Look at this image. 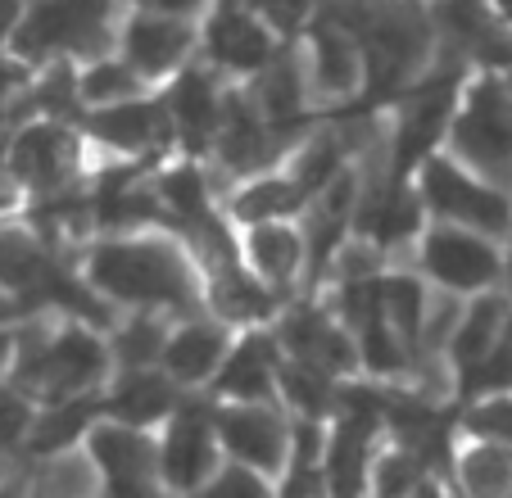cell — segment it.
I'll use <instances>...</instances> for the list:
<instances>
[{
  "mask_svg": "<svg viewBox=\"0 0 512 498\" xmlns=\"http://www.w3.org/2000/svg\"><path fill=\"white\" fill-rule=\"evenodd\" d=\"M272 372H277V363H272V340L250 336V340H241V349H236L232 358H227L218 390L232 394V399H263L272 385Z\"/></svg>",
  "mask_w": 512,
  "mask_h": 498,
  "instance_id": "cell-24",
  "label": "cell"
},
{
  "mask_svg": "<svg viewBox=\"0 0 512 498\" xmlns=\"http://www.w3.org/2000/svg\"><path fill=\"white\" fill-rule=\"evenodd\" d=\"M358 73H363V59H358V41L340 28L336 19H322L313 28V77H318V91L327 96H349L358 87Z\"/></svg>",
  "mask_w": 512,
  "mask_h": 498,
  "instance_id": "cell-19",
  "label": "cell"
},
{
  "mask_svg": "<svg viewBox=\"0 0 512 498\" xmlns=\"http://www.w3.org/2000/svg\"><path fill=\"white\" fill-rule=\"evenodd\" d=\"M145 5H155L164 14H191V10H200L204 0H145Z\"/></svg>",
  "mask_w": 512,
  "mask_h": 498,
  "instance_id": "cell-48",
  "label": "cell"
},
{
  "mask_svg": "<svg viewBox=\"0 0 512 498\" xmlns=\"http://www.w3.org/2000/svg\"><path fill=\"white\" fill-rule=\"evenodd\" d=\"M168 408H173V385L155 372H127L123 381H118L114 399H109V412L127 426L155 422V417H164Z\"/></svg>",
  "mask_w": 512,
  "mask_h": 498,
  "instance_id": "cell-23",
  "label": "cell"
},
{
  "mask_svg": "<svg viewBox=\"0 0 512 498\" xmlns=\"http://www.w3.org/2000/svg\"><path fill=\"white\" fill-rule=\"evenodd\" d=\"M454 150L490 182L512 177V91L499 77H481L454 118Z\"/></svg>",
  "mask_w": 512,
  "mask_h": 498,
  "instance_id": "cell-2",
  "label": "cell"
},
{
  "mask_svg": "<svg viewBox=\"0 0 512 498\" xmlns=\"http://www.w3.org/2000/svg\"><path fill=\"white\" fill-rule=\"evenodd\" d=\"M218 431H223L227 449L241 458V467L268 471L286 458V426L272 417L259 403H241V408H227L218 417Z\"/></svg>",
  "mask_w": 512,
  "mask_h": 498,
  "instance_id": "cell-11",
  "label": "cell"
},
{
  "mask_svg": "<svg viewBox=\"0 0 512 498\" xmlns=\"http://www.w3.org/2000/svg\"><path fill=\"white\" fill-rule=\"evenodd\" d=\"M91 286L127 304H191V268L173 245H159V240L96 249Z\"/></svg>",
  "mask_w": 512,
  "mask_h": 498,
  "instance_id": "cell-1",
  "label": "cell"
},
{
  "mask_svg": "<svg viewBox=\"0 0 512 498\" xmlns=\"http://www.w3.org/2000/svg\"><path fill=\"white\" fill-rule=\"evenodd\" d=\"M159 467H164V476H168L173 489H195L204 476H209V467H213V422L204 417V408L177 412L173 431H168V440H164V458H159Z\"/></svg>",
  "mask_w": 512,
  "mask_h": 498,
  "instance_id": "cell-13",
  "label": "cell"
},
{
  "mask_svg": "<svg viewBox=\"0 0 512 498\" xmlns=\"http://www.w3.org/2000/svg\"><path fill=\"white\" fill-rule=\"evenodd\" d=\"M503 272H508V290H512V254H508V263H503Z\"/></svg>",
  "mask_w": 512,
  "mask_h": 498,
  "instance_id": "cell-52",
  "label": "cell"
},
{
  "mask_svg": "<svg viewBox=\"0 0 512 498\" xmlns=\"http://www.w3.org/2000/svg\"><path fill=\"white\" fill-rule=\"evenodd\" d=\"M422 195L445 222L472 227V231H481V236H503V231H512V200L508 195H503L494 182L467 177L463 168H454V163H445V159L426 163Z\"/></svg>",
  "mask_w": 512,
  "mask_h": 498,
  "instance_id": "cell-5",
  "label": "cell"
},
{
  "mask_svg": "<svg viewBox=\"0 0 512 498\" xmlns=\"http://www.w3.org/2000/svg\"><path fill=\"white\" fill-rule=\"evenodd\" d=\"M377 299H381V317L395 326L404 340H417L422 336V317H426V295L413 277H390L377 286Z\"/></svg>",
  "mask_w": 512,
  "mask_h": 498,
  "instance_id": "cell-32",
  "label": "cell"
},
{
  "mask_svg": "<svg viewBox=\"0 0 512 498\" xmlns=\"http://www.w3.org/2000/svg\"><path fill=\"white\" fill-rule=\"evenodd\" d=\"M213 136H218V154H223L227 168L250 173V168H259V163L272 159V127H268V118L259 114V105L245 96L223 100Z\"/></svg>",
  "mask_w": 512,
  "mask_h": 498,
  "instance_id": "cell-12",
  "label": "cell"
},
{
  "mask_svg": "<svg viewBox=\"0 0 512 498\" xmlns=\"http://www.w3.org/2000/svg\"><path fill=\"white\" fill-rule=\"evenodd\" d=\"M209 50L223 68L250 73V68H263L272 59V37L241 0H223L209 23Z\"/></svg>",
  "mask_w": 512,
  "mask_h": 498,
  "instance_id": "cell-10",
  "label": "cell"
},
{
  "mask_svg": "<svg viewBox=\"0 0 512 498\" xmlns=\"http://www.w3.org/2000/svg\"><path fill=\"white\" fill-rule=\"evenodd\" d=\"M218 272V281H213V304H218V313L223 317H241V322H250V317H263L272 308V295L259 286V281H250L236 263H223Z\"/></svg>",
  "mask_w": 512,
  "mask_h": 498,
  "instance_id": "cell-31",
  "label": "cell"
},
{
  "mask_svg": "<svg viewBox=\"0 0 512 498\" xmlns=\"http://www.w3.org/2000/svg\"><path fill=\"white\" fill-rule=\"evenodd\" d=\"M454 96H458V68H449L445 77H431V82L404 105V118H399V132H395V168L399 173L431 154V145L440 141L449 114H454Z\"/></svg>",
  "mask_w": 512,
  "mask_h": 498,
  "instance_id": "cell-7",
  "label": "cell"
},
{
  "mask_svg": "<svg viewBox=\"0 0 512 498\" xmlns=\"http://www.w3.org/2000/svg\"><path fill=\"white\" fill-rule=\"evenodd\" d=\"M73 163H78V145L64 127H28L10 154L14 177L37 191H59L73 173Z\"/></svg>",
  "mask_w": 512,
  "mask_h": 498,
  "instance_id": "cell-9",
  "label": "cell"
},
{
  "mask_svg": "<svg viewBox=\"0 0 512 498\" xmlns=\"http://www.w3.org/2000/svg\"><path fill=\"white\" fill-rule=\"evenodd\" d=\"M223 354H227V340H223V331L209 322L182 326V331L164 345V363L177 381H204L213 367L223 363Z\"/></svg>",
  "mask_w": 512,
  "mask_h": 498,
  "instance_id": "cell-21",
  "label": "cell"
},
{
  "mask_svg": "<svg viewBox=\"0 0 512 498\" xmlns=\"http://www.w3.org/2000/svg\"><path fill=\"white\" fill-rule=\"evenodd\" d=\"M159 204L177 213V222H195L209 213V191H204V177L195 168H177V173L159 177Z\"/></svg>",
  "mask_w": 512,
  "mask_h": 498,
  "instance_id": "cell-34",
  "label": "cell"
},
{
  "mask_svg": "<svg viewBox=\"0 0 512 498\" xmlns=\"http://www.w3.org/2000/svg\"><path fill=\"white\" fill-rule=\"evenodd\" d=\"M23 422H28V412H23V399L10 390H0V444H10L19 440Z\"/></svg>",
  "mask_w": 512,
  "mask_h": 498,
  "instance_id": "cell-44",
  "label": "cell"
},
{
  "mask_svg": "<svg viewBox=\"0 0 512 498\" xmlns=\"http://www.w3.org/2000/svg\"><path fill=\"white\" fill-rule=\"evenodd\" d=\"M368 440H372V431L340 422L336 440L327 444V485L331 489L354 494L363 485V476H368Z\"/></svg>",
  "mask_w": 512,
  "mask_h": 498,
  "instance_id": "cell-28",
  "label": "cell"
},
{
  "mask_svg": "<svg viewBox=\"0 0 512 498\" xmlns=\"http://www.w3.org/2000/svg\"><path fill=\"white\" fill-rule=\"evenodd\" d=\"M435 23H440V37L449 41V50L463 59L503 64L512 50V41L503 37L499 14L490 10V0H445Z\"/></svg>",
  "mask_w": 512,
  "mask_h": 498,
  "instance_id": "cell-8",
  "label": "cell"
},
{
  "mask_svg": "<svg viewBox=\"0 0 512 498\" xmlns=\"http://www.w3.org/2000/svg\"><path fill=\"white\" fill-rule=\"evenodd\" d=\"M281 385H286L290 403H300L309 417H318V412H327L331 403H336V390H331V372L300 363V358H295V367H286V372H281Z\"/></svg>",
  "mask_w": 512,
  "mask_h": 498,
  "instance_id": "cell-35",
  "label": "cell"
},
{
  "mask_svg": "<svg viewBox=\"0 0 512 498\" xmlns=\"http://www.w3.org/2000/svg\"><path fill=\"white\" fill-rule=\"evenodd\" d=\"M100 376H105V349L87 331H64L55 340L28 331L19 340L23 385H37V390L55 394V399H73V394H87Z\"/></svg>",
  "mask_w": 512,
  "mask_h": 498,
  "instance_id": "cell-3",
  "label": "cell"
},
{
  "mask_svg": "<svg viewBox=\"0 0 512 498\" xmlns=\"http://www.w3.org/2000/svg\"><path fill=\"white\" fill-rule=\"evenodd\" d=\"M490 10L499 14V23H503V28H512V0H490Z\"/></svg>",
  "mask_w": 512,
  "mask_h": 498,
  "instance_id": "cell-49",
  "label": "cell"
},
{
  "mask_svg": "<svg viewBox=\"0 0 512 498\" xmlns=\"http://www.w3.org/2000/svg\"><path fill=\"white\" fill-rule=\"evenodd\" d=\"M46 268H50V259L37 240L23 236V231H0V286L28 290L32 295Z\"/></svg>",
  "mask_w": 512,
  "mask_h": 498,
  "instance_id": "cell-30",
  "label": "cell"
},
{
  "mask_svg": "<svg viewBox=\"0 0 512 498\" xmlns=\"http://www.w3.org/2000/svg\"><path fill=\"white\" fill-rule=\"evenodd\" d=\"M508 385H512V308L503 313L499 336H494L490 354L481 358V367L472 372L467 390H508Z\"/></svg>",
  "mask_w": 512,
  "mask_h": 498,
  "instance_id": "cell-37",
  "label": "cell"
},
{
  "mask_svg": "<svg viewBox=\"0 0 512 498\" xmlns=\"http://www.w3.org/2000/svg\"><path fill=\"white\" fill-rule=\"evenodd\" d=\"M503 313H508V304H503L499 295H481L463 317H458L454 345L449 349H454V367H458V376H463V385L472 381V372L481 367V358L490 354L494 336H499Z\"/></svg>",
  "mask_w": 512,
  "mask_h": 498,
  "instance_id": "cell-20",
  "label": "cell"
},
{
  "mask_svg": "<svg viewBox=\"0 0 512 498\" xmlns=\"http://www.w3.org/2000/svg\"><path fill=\"white\" fill-rule=\"evenodd\" d=\"M354 209V182L349 177H336V186L327 182V195L318 200L309 218V245H313V263H327V254L340 245V231H345V218Z\"/></svg>",
  "mask_w": 512,
  "mask_h": 498,
  "instance_id": "cell-29",
  "label": "cell"
},
{
  "mask_svg": "<svg viewBox=\"0 0 512 498\" xmlns=\"http://www.w3.org/2000/svg\"><path fill=\"white\" fill-rule=\"evenodd\" d=\"M254 105H259V114L268 118L272 132H286L290 123H300L304 87H300V73H295V64H290V59H268V64L259 68Z\"/></svg>",
  "mask_w": 512,
  "mask_h": 498,
  "instance_id": "cell-22",
  "label": "cell"
},
{
  "mask_svg": "<svg viewBox=\"0 0 512 498\" xmlns=\"http://www.w3.org/2000/svg\"><path fill=\"white\" fill-rule=\"evenodd\" d=\"M213 494H263V480H259V471H241V467H232V471H223L218 476V485H213Z\"/></svg>",
  "mask_w": 512,
  "mask_h": 498,
  "instance_id": "cell-45",
  "label": "cell"
},
{
  "mask_svg": "<svg viewBox=\"0 0 512 498\" xmlns=\"http://www.w3.org/2000/svg\"><path fill=\"white\" fill-rule=\"evenodd\" d=\"M91 453H96L100 471H105V480L118 494H141V489H150V480H155V449L136 431H127V422L96 431Z\"/></svg>",
  "mask_w": 512,
  "mask_h": 498,
  "instance_id": "cell-14",
  "label": "cell"
},
{
  "mask_svg": "<svg viewBox=\"0 0 512 498\" xmlns=\"http://www.w3.org/2000/svg\"><path fill=\"white\" fill-rule=\"evenodd\" d=\"M155 354H164V331H159V322L136 317V322H127L123 331H118V358H123V363L145 367Z\"/></svg>",
  "mask_w": 512,
  "mask_h": 498,
  "instance_id": "cell-41",
  "label": "cell"
},
{
  "mask_svg": "<svg viewBox=\"0 0 512 498\" xmlns=\"http://www.w3.org/2000/svg\"><path fill=\"white\" fill-rule=\"evenodd\" d=\"M458 471H463V489L472 494H512V449L508 444L481 440L458 458Z\"/></svg>",
  "mask_w": 512,
  "mask_h": 498,
  "instance_id": "cell-27",
  "label": "cell"
},
{
  "mask_svg": "<svg viewBox=\"0 0 512 498\" xmlns=\"http://www.w3.org/2000/svg\"><path fill=\"white\" fill-rule=\"evenodd\" d=\"M91 412H96L91 399H78V394H73V399H59V408H50L37 422V431H32V449L55 453V449H64V444H73L82 431H87Z\"/></svg>",
  "mask_w": 512,
  "mask_h": 498,
  "instance_id": "cell-33",
  "label": "cell"
},
{
  "mask_svg": "<svg viewBox=\"0 0 512 498\" xmlns=\"http://www.w3.org/2000/svg\"><path fill=\"white\" fill-rule=\"evenodd\" d=\"M68 100H78V82L68 77V68H59V73H50V82H41L37 105L50 109V114H64Z\"/></svg>",
  "mask_w": 512,
  "mask_h": 498,
  "instance_id": "cell-43",
  "label": "cell"
},
{
  "mask_svg": "<svg viewBox=\"0 0 512 498\" xmlns=\"http://www.w3.org/2000/svg\"><path fill=\"white\" fill-rule=\"evenodd\" d=\"M155 213H159V195L141 191L127 168H118L114 177H105V186H100V195H96V218L105 222V227L145 222V218H155Z\"/></svg>",
  "mask_w": 512,
  "mask_h": 498,
  "instance_id": "cell-25",
  "label": "cell"
},
{
  "mask_svg": "<svg viewBox=\"0 0 512 498\" xmlns=\"http://www.w3.org/2000/svg\"><path fill=\"white\" fill-rule=\"evenodd\" d=\"M19 5H23V0H0V41L19 28Z\"/></svg>",
  "mask_w": 512,
  "mask_h": 498,
  "instance_id": "cell-46",
  "label": "cell"
},
{
  "mask_svg": "<svg viewBox=\"0 0 512 498\" xmlns=\"http://www.w3.org/2000/svg\"><path fill=\"white\" fill-rule=\"evenodd\" d=\"M336 168H340V136L327 132L300 154V163H295V182H300V191H318V186H327L331 177H336Z\"/></svg>",
  "mask_w": 512,
  "mask_h": 498,
  "instance_id": "cell-38",
  "label": "cell"
},
{
  "mask_svg": "<svg viewBox=\"0 0 512 498\" xmlns=\"http://www.w3.org/2000/svg\"><path fill=\"white\" fill-rule=\"evenodd\" d=\"M422 263L449 290H485L503 272V259H499V249L490 245V236H481L472 227H458V222L426 236Z\"/></svg>",
  "mask_w": 512,
  "mask_h": 498,
  "instance_id": "cell-6",
  "label": "cell"
},
{
  "mask_svg": "<svg viewBox=\"0 0 512 498\" xmlns=\"http://www.w3.org/2000/svg\"><path fill=\"white\" fill-rule=\"evenodd\" d=\"M91 132L100 141L118 145V150H150L168 136V114L159 105H145V100H114L109 109H100L91 118Z\"/></svg>",
  "mask_w": 512,
  "mask_h": 498,
  "instance_id": "cell-17",
  "label": "cell"
},
{
  "mask_svg": "<svg viewBox=\"0 0 512 498\" xmlns=\"http://www.w3.org/2000/svg\"><path fill=\"white\" fill-rule=\"evenodd\" d=\"M218 109H223V96L213 87V77L204 73V68H186V73L177 77L173 96H168V114H173L177 132H182V141L191 145V150H200L213 136Z\"/></svg>",
  "mask_w": 512,
  "mask_h": 498,
  "instance_id": "cell-15",
  "label": "cell"
},
{
  "mask_svg": "<svg viewBox=\"0 0 512 498\" xmlns=\"http://www.w3.org/2000/svg\"><path fill=\"white\" fill-rule=\"evenodd\" d=\"M10 349H14V340H10V336H5V331H0V367L10 363Z\"/></svg>",
  "mask_w": 512,
  "mask_h": 498,
  "instance_id": "cell-50",
  "label": "cell"
},
{
  "mask_svg": "<svg viewBox=\"0 0 512 498\" xmlns=\"http://www.w3.org/2000/svg\"><path fill=\"white\" fill-rule=\"evenodd\" d=\"M281 340L290 345V354L309 367H322V372H345L354 367V345L345 340V331L327 322L322 313H290Z\"/></svg>",
  "mask_w": 512,
  "mask_h": 498,
  "instance_id": "cell-16",
  "label": "cell"
},
{
  "mask_svg": "<svg viewBox=\"0 0 512 498\" xmlns=\"http://www.w3.org/2000/svg\"><path fill=\"white\" fill-rule=\"evenodd\" d=\"M109 23V0H41L14 28V46L23 55H91L109 41Z\"/></svg>",
  "mask_w": 512,
  "mask_h": 498,
  "instance_id": "cell-4",
  "label": "cell"
},
{
  "mask_svg": "<svg viewBox=\"0 0 512 498\" xmlns=\"http://www.w3.org/2000/svg\"><path fill=\"white\" fill-rule=\"evenodd\" d=\"M186 50H191V28L186 23L155 19V14H141V19L127 23V59L141 73H168Z\"/></svg>",
  "mask_w": 512,
  "mask_h": 498,
  "instance_id": "cell-18",
  "label": "cell"
},
{
  "mask_svg": "<svg viewBox=\"0 0 512 498\" xmlns=\"http://www.w3.org/2000/svg\"><path fill=\"white\" fill-rule=\"evenodd\" d=\"M300 254H304V240L295 236V231H286V227H277V222H254V231H250V263L263 272L268 281H286L290 272L300 268Z\"/></svg>",
  "mask_w": 512,
  "mask_h": 498,
  "instance_id": "cell-26",
  "label": "cell"
},
{
  "mask_svg": "<svg viewBox=\"0 0 512 498\" xmlns=\"http://www.w3.org/2000/svg\"><path fill=\"white\" fill-rule=\"evenodd\" d=\"M14 87H23V68L19 64H0V100L10 96Z\"/></svg>",
  "mask_w": 512,
  "mask_h": 498,
  "instance_id": "cell-47",
  "label": "cell"
},
{
  "mask_svg": "<svg viewBox=\"0 0 512 498\" xmlns=\"http://www.w3.org/2000/svg\"><path fill=\"white\" fill-rule=\"evenodd\" d=\"M503 68H508V91H512V50H508V59H503Z\"/></svg>",
  "mask_w": 512,
  "mask_h": 498,
  "instance_id": "cell-51",
  "label": "cell"
},
{
  "mask_svg": "<svg viewBox=\"0 0 512 498\" xmlns=\"http://www.w3.org/2000/svg\"><path fill=\"white\" fill-rule=\"evenodd\" d=\"M467 426H472L476 440H494L512 449V394H490L485 403H476L467 412Z\"/></svg>",
  "mask_w": 512,
  "mask_h": 498,
  "instance_id": "cell-39",
  "label": "cell"
},
{
  "mask_svg": "<svg viewBox=\"0 0 512 498\" xmlns=\"http://www.w3.org/2000/svg\"><path fill=\"white\" fill-rule=\"evenodd\" d=\"M82 96L96 105H114V100L136 96V73L127 64H96L82 77Z\"/></svg>",
  "mask_w": 512,
  "mask_h": 498,
  "instance_id": "cell-40",
  "label": "cell"
},
{
  "mask_svg": "<svg viewBox=\"0 0 512 498\" xmlns=\"http://www.w3.org/2000/svg\"><path fill=\"white\" fill-rule=\"evenodd\" d=\"M300 200H304V191L295 177H290V182H259L236 200V213H241L245 222H263V218H277V213H290Z\"/></svg>",
  "mask_w": 512,
  "mask_h": 498,
  "instance_id": "cell-36",
  "label": "cell"
},
{
  "mask_svg": "<svg viewBox=\"0 0 512 498\" xmlns=\"http://www.w3.org/2000/svg\"><path fill=\"white\" fill-rule=\"evenodd\" d=\"M417 485H422V462H417V453H390V458H381V471H377L381 494H399V489H417Z\"/></svg>",
  "mask_w": 512,
  "mask_h": 498,
  "instance_id": "cell-42",
  "label": "cell"
}]
</instances>
